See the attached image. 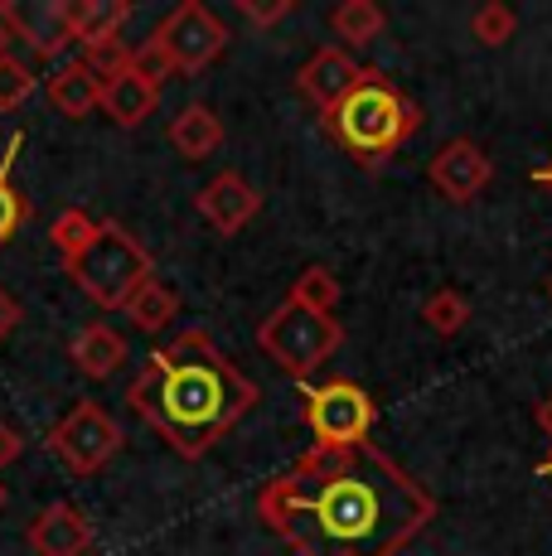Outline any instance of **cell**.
I'll return each mask as SVG.
<instances>
[{
  "instance_id": "6da1fadb",
  "label": "cell",
  "mask_w": 552,
  "mask_h": 556,
  "mask_svg": "<svg viewBox=\"0 0 552 556\" xmlns=\"http://www.w3.org/2000/svg\"><path fill=\"white\" fill-rule=\"evenodd\" d=\"M258 518L296 556H398L437 518V498L378 445L305 451L262 484Z\"/></svg>"
},
{
  "instance_id": "7a4b0ae2",
  "label": "cell",
  "mask_w": 552,
  "mask_h": 556,
  "mask_svg": "<svg viewBox=\"0 0 552 556\" xmlns=\"http://www.w3.org/2000/svg\"><path fill=\"white\" fill-rule=\"evenodd\" d=\"M258 382L238 372L209 329H185L146 358L126 388V406L151 426L175 455H209L242 416L258 406Z\"/></svg>"
},
{
  "instance_id": "3957f363",
  "label": "cell",
  "mask_w": 552,
  "mask_h": 556,
  "mask_svg": "<svg viewBox=\"0 0 552 556\" xmlns=\"http://www.w3.org/2000/svg\"><path fill=\"white\" fill-rule=\"evenodd\" d=\"M321 122H325V131L359 160V165L378 169L392 151H402V146L422 131V106L412 102L392 78L364 68L359 88L349 92L339 106H330Z\"/></svg>"
},
{
  "instance_id": "277c9868",
  "label": "cell",
  "mask_w": 552,
  "mask_h": 556,
  "mask_svg": "<svg viewBox=\"0 0 552 556\" xmlns=\"http://www.w3.org/2000/svg\"><path fill=\"white\" fill-rule=\"evenodd\" d=\"M63 271L98 309H126L136 291L155 276V262L122 223H98L92 238L73 256H63Z\"/></svg>"
},
{
  "instance_id": "5b68a950",
  "label": "cell",
  "mask_w": 552,
  "mask_h": 556,
  "mask_svg": "<svg viewBox=\"0 0 552 556\" xmlns=\"http://www.w3.org/2000/svg\"><path fill=\"white\" fill-rule=\"evenodd\" d=\"M258 344L286 378L311 382V372L321 368L325 358L339 354V344H344V325H339L335 315H315V309H305L296 301H281L258 325Z\"/></svg>"
},
{
  "instance_id": "8992f818",
  "label": "cell",
  "mask_w": 552,
  "mask_h": 556,
  "mask_svg": "<svg viewBox=\"0 0 552 556\" xmlns=\"http://www.w3.org/2000/svg\"><path fill=\"white\" fill-rule=\"evenodd\" d=\"M301 402H305V426L315 435L311 451H354V445H368V426H374L378 406L359 382L349 378L301 382Z\"/></svg>"
},
{
  "instance_id": "52a82bcc",
  "label": "cell",
  "mask_w": 552,
  "mask_h": 556,
  "mask_svg": "<svg viewBox=\"0 0 552 556\" xmlns=\"http://www.w3.org/2000/svg\"><path fill=\"white\" fill-rule=\"evenodd\" d=\"M49 451L59 455V465L68 469L73 479H92L122 451V426H116L98 402H78L54 431H49Z\"/></svg>"
},
{
  "instance_id": "ba28073f",
  "label": "cell",
  "mask_w": 552,
  "mask_h": 556,
  "mask_svg": "<svg viewBox=\"0 0 552 556\" xmlns=\"http://www.w3.org/2000/svg\"><path fill=\"white\" fill-rule=\"evenodd\" d=\"M155 45L170 59V68L175 73H204L209 63L218 59L223 49H228V29H223V20L214 15L209 5H199V0H185V5H175L170 15L155 25Z\"/></svg>"
},
{
  "instance_id": "9c48e42d",
  "label": "cell",
  "mask_w": 552,
  "mask_h": 556,
  "mask_svg": "<svg viewBox=\"0 0 552 556\" xmlns=\"http://www.w3.org/2000/svg\"><path fill=\"white\" fill-rule=\"evenodd\" d=\"M0 25L35 59H59L73 45L68 0H0Z\"/></svg>"
},
{
  "instance_id": "30bf717a",
  "label": "cell",
  "mask_w": 552,
  "mask_h": 556,
  "mask_svg": "<svg viewBox=\"0 0 552 556\" xmlns=\"http://www.w3.org/2000/svg\"><path fill=\"white\" fill-rule=\"evenodd\" d=\"M427 179L446 203H471L490 189L494 160L485 155L475 141H446L441 151L427 160Z\"/></svg>"
},
{
  "instance_id": "8fae6325",
  "label": "cell",
  "mask_w": 552,
  "mask_h": 556,
  "mask_svg": "<svg viewBox=\"0 0 552 556\" xmlns=\"http://www.w3.org/2000/svg\"><path fill=\"white\" fill-rule=\"evenodd\" d=\"M359 78H364V68H359L354 53H349L344 45H330V49H315L311 59L301 63V73H296V88H301V98L325 116L330 106H339L349 92L359 88Z\"/></svg>"
},
{
  "instance_id": "7c38bea8",
  "label": "cell",
  "mask_w": 552,
  "mask_h": 556,
  "mask_svg": "<svg viewBox=\"0 0 552 556\" xmlns=\"http://www.w3.org/2000/svg\"><path fill=\"white\" fill-rule=\"evenodd\" d=\"M195 208H199V218H204L214 232L233 238V232H242L262 213V194L238 175V169H223V175H214L195 194Z\"/></svg>"
},
{
  "instance_id": "4fadbf2b",
  "label": "cell",
  "mask_w": 552,
  "mask_h": 556,
  "mask_svg": "<svg viewBox=\"0 0 552 556\" xmlns=\"http://www.w3.org/2000/svg\"><path fill=\"white\" fill-rule=\"evenodd\" d=\"M29 547L35 556H88L92 552V522L73 504H49L29 522Z\"/></svg>"
},
{
  "instance_id": "5bb4252c",
  "label": "cell",
  "mask_w": 552,
  "mask_h": 556,
  "mask_svg": "<svg viewBox=\"0 0 552 556\" xmlns=\"http://www.w3.org/2000/svg\"><path fill=\"white\" fill-rule=\"evenodd\" d=\"M155 106H161V88H155V83H146L131 63L102 83V112H108L116 126H126V131H131V126H141Z\"/></svg>"
},
{
  "instance_id": "9a60e30c",
  "label": "cell",
  "mask_w": 552,
  "mask_h": 556,
  "mask_svg": "<svg viewBox=\"0 0 552 556\" xmlns=\"http://www.w3.org/2000/svg\"><path fill=\"white\" fill-rule=\"evenodd\" d=\"M126 20H131V0H68V25L83 49L122 39Z\"/></svg>"
},
{
  "instance_id": "2e32d148",
  "label": "cell",
  "mask_w": 552,
  "mask_h": 556,
  "mask_svg": "<svg viewBox=\"0 0 552 556\" xmlns=\"http://www.w3.org/2000/svg\"><path fill=\"white\" fill-rule=\"evenodd\" d=\"M49 102H54L68 122H83V116L102 112V83L92 78L88 63L73 59V63H63V68L49 73Z\"/></svg>"
},
{
  "instance_id": "e0dca14e",
  "label": "cell",
  "mask_w": 552,
  "mask_h": 556,
  "mask_svg": "<svg viewBox=\"0 0 552 556\" xmlns=\"http://www.w3.org/2000/svg\"><path fill=\"white\" fill-rule=\"evenodd\" d=\"M68 358H73V368L88 372V378H112V372L126 363V339L116 334L112 325L92 319L88 329H78V334H73Z\"/></svg>"
},
{
  "instance_id": "ac0fdd59",
  "label": "cell",
  "mask_w": 552,
  "mask_h": 556,
  "mask_svg": "<svg viewBox=\"0 0 552 556\" xmlns=\"http://www.w3.org/2000/svg\"><path fill=\"white\" fill-rule=\"evenodd\" d=\"M170 146L179 151V160H209L223 146V122L214 106L189 102L179 106V116L170 122Z\"/></svg>"
},
{
  "instance_id": "d6986e66",
  "label": "cell",
  "mask_w": 552,
  "mask_h": 556,
  "mask_svg": "<svg viewBox=\"0 0 552 556\" xmlns=\"http://www.w3.org/2000/svg\"><path fill=\"white\" fill-rule=\"evenodd\" d=\"M175 315H179V295L170 291L161 276H151V281L126 301V319H131L141 334H161V329H170V319Z\"/></svg>"
},
{
  "instance_id": "ffe728a7",
  "label": "cell",
  "mask_w": 552,
  "mask_h": 556,
  "mask_svg": "<svg viewBox=\"0 0 552 556\" xmlns=\"http://www.w3.org/2000/svg\"><path fill=\"white\" fill-rule=\"evenodd\" d=\"M330 25H335V35L344 39L349 49H364L388 29V15H384L378 0H344V5H335Z\"/></svg>"
},
{
  "instance_id": "44dd1931",
  "label": "cell",
  "mask_w": 552,
  "mask_h": 556,
  "mask_svg": "<svg viewBox=\"0 0 552 556\" xmlns=\"http://www.w3.org/2000/svg\"><path fill=\"white\" fill-rule=\"evenodd\" d=\"M20 146H25V136H10V146H5V155H0V248H5L10 238H15L20 228L29 223V199L15 189V179H10V165H15V155H20Z\"/></svg>"
},
{
  "instance_id": "7402d4cb",
  "label": "cell",
  "mask_w": 552,
  "mask_h": 556,
  "mask_svg": "<svg viewBox=\"0 0 552 556\" xmlns=\"http://www.w3.org/2000/svg\"><path fill=\"white\" fill-rule=\"evenodd\" d=\"M422 319H427L431 334L451 339L471 325V301H465L461 291H451V286H441V291H431L427 301H422Z\"/></svg>"
},
{
  "instance_id": "603a6c76",
  "label": "cell",
  "mask_w": 552,
  "mask_h": 556,
  "mask_svg": "<svg viewBox=\"0 0 552 556\" xmlns=\"http://www.w3.org/2000/svg\"><path fill=\"white\" fill-rule=\"evenodd\" d=\"M286 301L315 309V315H335V305H339L335 271H330V266H305V271L296 276V286H291V295H286Z\"/></svg>"
},
{
  "instance_id": "cb8c5ba5",
  "label": "cell",
  "mask_w": 552,
  "mask_h": 556,
  "mask_svg": "<svg viewBox=\"0 0 552 556\" xmlns=\"http://www.w3.org/2000/svg\"><path fill=\"white\" fill-rule=\"evenodd\" d=\"M514 29H518V15L504 5V0H490V5H480L471 15V35L480 39L485 49H504L509 39H514Z\"/></svg>"
},
{
  "instance_id": "d4e9b609",
  "label": "cell",
  "mask_w": 552,
  "mask_h": 556,
  "mask_svg": "<svg viewBox=\"0 0 552 556\" xmlns=\"http://www.w3.org/2000/svg\"><path fill=\"white\" fill-rule=\"evenodd\" d=\"M92 228H98V223H92L83 208H63L59 218H54V228H49V242H54L63 256H73V252L83 248V242L92 238Z\"/></svg>"
},
{
  "instance_id": "484cf974",
  "label": "cell",
  "mask_w": 552,
  "mask_h": 556,
  "mask_svg": "<svg viewBox=\"0 0 552 556\" xmlns=\"http://www.w3.org/2000/svg\"><path fill=\"white\" fill-rule=\"evenodd\" d=\"M35 92V68L20 59H0V112H15Z\"/></svg>"
},
{
  "instance_id": "4316f807",
  "label": "cell",
  "mask_w": 552,
  "mask_h": 556,
  "mask_svg": "<svg viewBox=\"0 0 552 556\" xmlns=\"http://www.w3.org/2000/svg\"><path fill=\"white\" fill-rule=\"evenodd\" d=\"M131 68L141 73L146 83H155V88H161L165 78H175V68H170V59L161 53V45H155V39H146V45L131 49Z\"/></svg>"
},
{
  "instance_id": "83f0119b",
  "label": "cell",
  "mask_w": 552,
  "mask_h": 556,
  "mask_svg": "<svg viewBox=\"0 0 552 556\" xmlns=\"http://www.w3.org/2000/svg\"><path fill=\"white\" fill-rule=\"evenodd\" d=\"M238 10L252 20L258 29H272L276 20H286L296 10V0H238Z\"/></svg>"
},
{
  "instance_id": "f1b7e54d",
  "label": "cell",
  "mask_w": 552,
  "mask_h": 556,
  "mask_svg": "<svg viewBox=\"0 0 552 556\" xmlns=\"http://www.w3.org/2000/svg\"><path fill=\"white\" fill-rule=\"evenodd\" d=\"M20 455H25V441H20V431H15V426H5V421H0V469H5V465H15Z\"/></svg>"
},
{
  "instance_id": "f546056e",
  "label": "cell",
  "mask_w": 552,
  "mask_h": 556,
  "mask_svg": "<svg viewBox=\"0 0 552 556\" xmlns=\"http://www.w3.org/2000/svg\"><path fill=\"white\" fill-rule=\"evenodd\" d=\"M15 325H20V305H15V295L0 286V339H5Z\"/></svg>"
},
{
  "instance_id": "4dcf8cb0",
  "label": "cell",
  "mask_w": 552,
  "mask_h": 556,
  "mask_svg": "<svg viewBox=\"0 0 552 556\" xmlns=\"http://www.w3.org/2000/svg\"><path fill=\"white\" fill-rule=\"evenodd\" d=\"M538 426H543V435L552 441V392H548L543 402H538Z\"/></svg>"
},
{
  "instance_id": "1f68e13d",
  "label": "cell",
  "mask_w": 552,
  "mask_h": 556,
  "mask_svg": "<svg viewBox=\"0 0 552 556\" xmlns=\"http://www.w3.org/2000/svg\"><path fill=\"white\" fill-rule=\"evenodd\" d=\"M534 185H543L548 194H552V160H548V165H538V169H534Z\"/></svg>"
},
{
  "instance_id": "d6a6232c",
  "label": "cell",
  "mask_w": 552,
  "mask_h": 556,
  "mask_svg": "<svg viewBox=\"0 0 552 556\" xmlns=\"http://www.w3.org/2000/svg\"><path fill=\"white\" fill-rule=\"evenodd\" d=\"M0 59H10V29L0 25Z\"/></svg>"
},
{
  "instance_id": "836d02e7",
  "label": "cell",
  "mask_w": 552,
  "mask_h": 556,
  "mask_svg": "<svg viewBox=\"0 0 552 556\" xmlns=\"http://www.w3.org/2000/svg\"><path fill=\"white\" fill-rule=\"evenodd\" d=\"M538 469H543V475H552V451H548V459H543V465H538Z\"/></svg>"
},
{
  "instance_id": "e575fe53",
  "label": "cell",
  "mask_w": 552,
  "mask_h": 556,
  "mask_svg": "<svg viewBox=\"0 0 552 556\" xmlns=\"http://www.w3.org/2000/svg\"><path fill=\"white\" fill-rule=\"evenodd\" d=\"M5 498H10V494H5V484H0V508H5Z\"/></svg>"
},
{
  "instance_id": "d590c367",
  "label": "cell",
  "mask_w": 552,
  "mask_h": 556,
  "mask_svg": "<svg viewBox=\"0 0 552 556\" xmlns=\"http://www.w3.org/2000/svg\"><path fill=\"white\" fill-rule=\"evenodd\" d=\"M548 295H552V286H548Z\"/></svg>"
}]
</instances>
